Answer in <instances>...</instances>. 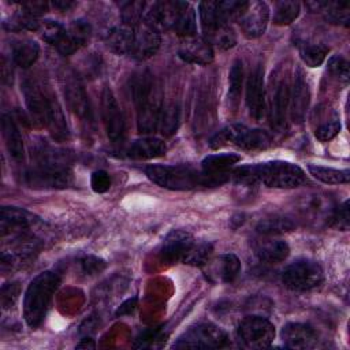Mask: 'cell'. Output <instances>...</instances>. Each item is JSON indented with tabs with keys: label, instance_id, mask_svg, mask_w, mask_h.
Segmentation results:
<instances>
[{
	"label": "cell",
	"instance_id": "obj_19",
	"mask_svg": "<svg viewBox=\"0 0 350 350\" xmlns=\"http://www.w3.org/2000/svg\"><path fill=\"white\" fill-rule=\"evenodd\" d=\"M310 103V92L304 71L297 70L294 75L293 89L290 90V116L294 123H302Z\"/></svg>",
	"mask_w": 350,
	"mask_h": 350
},
{
	"label": "cell",
	"instance_id": "obj_12",
	"mask_svg": "<svg viewBox=\"0 0 350 350\" xmlns=\"http://www.w3.org/2000/svg\"><path fill=\"white\" fill-rule=\"evenodd\" d=\"M101 118L111 141L119 142L124 137V119L120 107L108 86H104L101 92Z\"/></svg>",
	"mask_w": 350,
	"mask_h": 350
},
{
	"label": "cell",
	"instance_id": "obj_8",
	"mask_svg": "<svg viewBox=\"0 0 350 350\" xmlns=\"http://www.w3.org/2000/svg\"><path fill=\"white\" fill-rule=\"evenodd\" d=\"M22 92H23L25 101L31 119L38 126L45 127L46 118H48L55 94L49 89L42 88V85L38 81L31 78H26L23 81Z\"/></svg>",
	"mask_w": 350,
	"mask_h": 350
},
{
	"label": "cell",
	"instance_id": "obj_42",
	"mask_svg": "<svg viewBox=\"0 0 350 350\" xmlns=\"http://www.w3.org/2000/svg\"><path fill=\"white\" fill-rule=\"evenodd\" d=\"M174 31L178 33L179 36H183L186 38L194 37L197 31V25H196V12L189 5L180 15L179 21L176 22Z\"/></svg>",
	"mask_w": 350,
	"mask_h": 350
},
{
	"label": "cell",
	"instance_id": "obj_20",
	"mask_svg": "<svg viewBox=\"0 0 350 350\" xmlns=\"http://www.w3.org/2000/svg\"><path fill=\"white\" fill-rule=\"evenodd\" d=\"M282 339L288 349L306 350L314 347L317 343V334L308 324L288 323L282 329Z\"/></svg>",
	"mask_w": 350,
	"mask_h": 350
},
{
	"label": "cell",
	"instance_id": "obj_3",
	"mask_svg": "<svg viewBox=\"0 0 350 350\" xmlns=\"http://www.w3.org/2000/svg\"><path fill=\"white\" fill-rule=\"evenodd\" d=\"M144 171L153 183L168 190H191L200 186H216L227 179V175H208L186 164H152L145 167Z\"/></svg>",
	"mask_w": 350,
	"mask_h": 350
},
{
	"label": "cell",
	"instance_id": "obj_2",
	"mask_svg": "<svg viewBox=\"0 0 350 350\" xmlns=\"http://www.w3.org/2000/svg\"><path fill=\"white\" fill-rule=\"evenodd\" d=\"M131 96L137 107V129L141 134L157 130L161 116V98L153 75L148 71L137 72L131 79Z\"/></svg>",
	"mask_w": 350,
	"mask_h": 350
},
{
	"label": "cell",
	"instance_id": "obj_38",
	"mask_svg": "<svg viewBox=\"0 0 350 350\" xmlns=\"http://www.w3.org/2000/svg\"><path fill=\"white\" fill-rule=\"evenodd\" d=\"M301 11V5L298 1H278L273 8V23L279 26L290 25L294 22Z\"/></svg>",
	"mask_w": 350,
	"mask_h": 350
},
{
	"label": "cell",
	"instance_id": "obj_22",
	"mask_svg": "<svg viewBox=\"0 0 350 350\" xmlns=\"http://www.w3.org/2000/svg\"><path fill=\"white\" fill-rule=\"evenodd\" d=\"M179 57L187 63L206 66L213 60L212 45L204 38H186L179 46Z\"/></svg>",
	"mask_w": 350,
	"mask_h": 350
},
{
	"label": "cell",
	"instance_id": "obj_28",
	"mask_svg": "<svg viewBox=\"0 0 350 350\" xmlns=\"http://www.w3.org/2000/svg\"><path fill=\"white\" fill-rule=\"evenodd\" d=\"M256 254L261 261L268 264H278L287 258L290 247L284 241L280 239H264L260 241L256 247Z\"/></svg>",
	"mask_w": 350,
	"mask_h": 350
},
{
	"label": "cell",
	"instance_id": "obj_4",
	"mask_svg": "<svg viewBox=\"0 0 350 350\" xmlns=\"http://www.w3.org/2000/svg\"><path fill=\"white\" fill-rule=\"evenodd\" d=\"M59 284V275L45 271L37 275L27 286L23 298V317L30 328L34 329L44 321Z\"/></svg>",
	"mask_w": 350,
	"mask_h": 350
},
{
	"label": "cell",
	"instance_id": "obj_25",
	"mask_svg": "<svg viewBox=\"0 0 350 350\" xmlns=\"http://www.w3.org/2000/svg\"><path fill=\"white\" fill-rule=\"evenodd\" d=\"M134 27L135 25H130L123 21L120 25L112 27L105 38L108 48L118 55L131 53L134 44Z\"/></svg>",
	"mask_w": 350,
	"mask_h": 350
},
{
	"label": "cell",
	"instance_id": "obj_43",
	"mask_svg": "<svg viewBox=\"0 0 350 350\" xmlns=\"http://www.w3.org/2000/svg\"><path fill=\"white\" fill-rule=\"evenodd\" d=\"M340 130V122H339V118L336 115H334L332 118L327 119L325 122L320 123L316 130H314V135L319 141H329L332 139Z\"/></svg>",
	"mask_w": 350,
	"mask_h": 350
},
{
	"label": "cell",
	"instance_id": "obj_17",
	"mask_svg": "<svg viewBox=\"0 0 350 350\" xmlns=\"http://www.w3.org/2000/svg\"><path fill=\"white\" fill-rule=\"evenodd\" d=\"M246 104L249 115L260 120L265 112V90H264V68L257 64L250 72L246 82Z\"/></svg>",
	"mask_w": 350,
	"mask_h": 350
},
{
	"label": "cell",
	"instance_id": "obj_33",
	"mask_svg": "<svg viewBox=\"0 0 350 350\" xmlns=\"http://www.w3.org/2000/svg\"><path fill=\"white\" fill-rule=\"evenodd\" d=\"M308 171L317 180H321V182L328 183V185L347 183L349 179H350V171L349 170H336V168H331V167L309 164Z\"/></svg>",
	"mask_w": 350,
	"mask_h": 350
},
{
	"label": "cell",
	"instance_id": "obj_13",
	"mask_svg": "<svg viewBox=\"0 0 350 350\" xmlns=\"http://www.w3.org/2000/svg\"><path fill=\"white\" fill-rule=\"evenodd\" d=\"M269 19V8L264 1H246L238 22L247 38H257L264 34Z\"/></svg>",
	"mask_w": 350,
	"mask_h": 350
},
{
	"label": "cell",
	"instance_id": "obj_48",
	"mask_svg": "<svg viewBox=\"0 0 350 350\" xmlns=\"http://www.w3.org/2000/svg\"><path fill=\"white\" fill-rule=\"evenodd\" d=\"M19 294V284L18 283H7L1 288V306L4 309L11 308Z\"/></svg>",
	"mask_w": 350,
	"mask_h": 350
},
{
	"label": "cell",
	"instance_id": "obj_44",
	"mask_svg": "<svg viewBox=\"0 0 350 350\" xmlns=\"http://www.w3.org/2000/svg\"><path fill=\"white\" fill-rule=\"evenodd\" d=\"M327 224L334 227V228L342 230V231L349 230L350 215H349V201L347 200L342 205L335 206V209H334V212H332Z\"/></svg>",
	"mask_w": 350,
	"mask_h": 350
},
{
	"label": "cell",
	"instance_id": "obj_49",
	"mask_svg": "<svg viewBox=\"0 0 350 350\" xmlns=\"http://www.w3.org/2000/svg\"><path fill=\"white\" fill-rule=\"evenodd\" d=\"M22 8L25 10V14L36 18L46 11L48 4L44 1H26V3H22Z\"/></svg>",
	"mask_w": 350,
	"mask_h": 350
},
{
	"label": "cell",
	"instance_id": "obj_29",
	"mask_svg": "<svg viewBox=\"0 0 350 350\" xmlns=\"http://www.w3.org/2000/svg\"><path fill=\"white\" fill-rule=\"evenodd\" d=\"M312 11L320 12L331 23L347 25L349 21V5L338 1H310L306 4Z\"/></svg>",
	"mask_w": 350,
	"mask_h": 350
},
{
	"label": "cell",
	"instance_id": "obj_24",
	"mask_svg": "<svg viewBox=\"0 0 350 350\" xmlns=\"http://www.w3.org/2000/svg\"><path fill=\"white\" fill-rule=\"evenodd\" d=\"M239 271H241L239 258L232 253H227V254L219 256L209 264L206 275L212 280L231 283L235 280Z\"/></svg>",
	"mask_w": 350,
	"mask_h": 350
},
{
	"label": "cell",
	"instance_id": "obj_50",
	"mask_svg": "<svg viewBox=\"0 0 350 350\" xmlns=\"http://www.w3.org/2000/svg\"><path fill=\"white\" fill-rule=\"evenodd\" d=\"M135 304H137V298L134 297V298H130V299H127L124 304H122V306L118 309V312H116V314L119 316H122V314H129V313H131L133 310H134V308H135Z\"/></svg>",
	"mask_w": 350,
	"mask_h": 350
},
{
	"label": "cell",
	"instance_id": "obj_37",
	"mask_svg": "<svg viewBox=\"0 0 350 350\" xmlns=\"http://www.w3.org/2000/svg\"><path fill=\"white\" fill-rule=\"evenodd\" d=\"M242 83H243V67H242V62L237 59L232 63L228 74V101L234 108L239 103Z\"/></svg>",
	"mask_w": 350,
	"mask_h": 350
},
{
	"label": "cell",
	"instance_id": "obj_35",
	"mask_svg": "<svg viewBox=\"0 0 350 350\" xmlns=\"http://www.w3.org/2000/svg\"><path fill=\"white\" fill-rule=\"evenodd\" d=\"M180 122V107L178 103H170L161 109L160 129L163 135L171 137L176 133Z\"/></svg>",
	"mask_w": 350,
	"mask_h": 350
},
{
	"label": "cell",
	"instance_id": "obj_36",
	"mask_svg": "<svg viewBox=\"0 0 350 350\" xmlns=\"http://www.w3.org/2000/svg\"><path fill=\"white\" fill-rule=\"evenodd\" d=\"M328 48L324 44L316 42H305L299 45V55L304 63L309 67H319L323 64L328 55Z\"/></svg>",
	"mask_w": 350,
	"mask_h": 350
},
{
	"label": "cell",
	"instance_id": "obj_6",
	"mask_svg": "<svg viewBox=\"0 0 350 350\" xmlns=\"http://www.w3.org/2000/svg\"><path fill=\"white\" fill-rule=\"evenodd\" d=\"M22 179L33 189H64L71 183V171L63 163L41 161L23 171Z\"/></svg>",
	"mask_w": 350,
	"mask_h": 350
},
{
	"label": "cell",
	"instance_id": "obj_45",
	"mask_svg": "<svg viewBox=\"0 0 350 350\" xmlns=\"http://www.w3.org/2000/svg\"><path fill=\"white\" fill-rule=\"evenodd\" d=\"M328 70L339 81H342V82H347L349 81V75H350L349 63H347V60L343 56L335 55V56L329 57V60H328Z\"/></svg>",
	"mask_w": 350,
	"mask_h": 350
},
{
	"label": "cell",
	"instance_id": "obj_40",
	"mask_svg": "<svg viewBox=\"0 0 350 350\" xmlns=\"http://www.w3.org/2000/svg\"><path fill=\"white\" fill-rule=\"evenodd\" d=\"M67 33H68L71 41L75 44V46L81 48L89 41L90 34H92V26L89 22H86L83 19H77L70 23Z\"/></svg>",
	"mask_w": 350,
	"mask_h": 350
},
{
	"label": "cell",
	"instance_id": "obj_39",
	"mask_svg": "<svg viewBox=\"0 0 350 350\" xmlns=\"http://www.w3.org/2000/svg\"><path fill=\"white\" fill-rule=\"evenodd\" d=\"M293 228H294V223L290 219L280 217V216L262 219L256 227L257 232L262 235H276V234L291 231Z\"/></svg>",
	"mask_w": 350,
	"mask_h": 350
},
{
	"label": "cell",
	"instance_id": "obj_23",
	"mask_svg": "<svg viewBox=\"0 0 350 350\" xmlns=\"http://www.w3.org/2000/svg\"><path fill=\"white\" fill-rule=\"evenodd\" d=\"M40 30H41V36L42 38L56 46V49L62 53V55H71L74 53L78 48L75 46V44L71 41L68 33H67V29L56 22V21H44L41 22V26H40Z\"/></svg>",
	"mask_w": 350,
	"mask_h": 350
},
{
	"label": "cell",
	"instance_id": "obj_51",
	"mask_svg": "<svg viewBox=\"0 0 350 350\" xmlns=\"http://www.w3.org/2000/svg\"><path fill=\"white\" fill-rule=\"evenodd\" d=\"M7 62L5 59H3V63H1V77H3V82H7V83H11L12 82V70L7 67Z\"/></svg>",
	"mask_w": 350,
	"mask_h": 350
},
{
	"label": "cell",
	"instance_id": "obj_15",
	"mask_svg": "<svg viewBox=\"0 0 350 350\" xmlns=\"http://www.w3.org/2000/svg\"><path fill=\"white\" fill-rule=\"evenodd\" d=\"M38 217L33 213L16 208V206H3L0 213V228L1 237L26 234L31 227L38 223Z\"/></svg>",
	"mask_w": 350,
	"mask_h": 350
},
{
	"label": "cell",
	"instance_id": "obj_1",
	"mask_svg": "<svg viewBox=\"0 0 350 350\" xmlns=\"http://www.w3.org/2000/svg\"><path fill=\"white\" fill-rule=\"evenodd\" d=\"M239 182L262 183L267 187L291 189L301 186L306 176L301 167L282 160L239 167L234 171Z\"/></svg>",
	"mask_w": 350,
	"mask_h": 350
},
{
	"label": "cell",
	"instance_id": "obj_14",
	"mask_svg": "<svg viewBox=\"0 0 350 350\" xmlns=\"http://www.w3.org/2000/svg\"><path fill=\"white\" fill-rule=\"evenodd\" d=\"M159 46V29L146 18H142L134 27V44L130 55L137 60H145L153 56L157 52Z\"/></svg>",
	"mask_w": 350,
	"mask_h": 350
},
{
	"label": "cell",
	"instance_id": "obj_53",
	"mask_svg": "<svg viewBox=\"0 0 350 350\" xmlns=\"http://www.w3.org/2000/svg\"><path fill=\"white\" fill-rule=\"evenodd\" d=\"M72 4L74 3H71V1H53V7L55 8H57V10H60V11H66V10H68L70 7H72Z\"/></svg>",
	"mask_w": 350,
	"mask_h": 350
},
{
	"label": "cell",
	"instance_id": "obj_26",
	"mask_svg": "<svg viewBox=\"0 0 350 350\" xmlns=\"http://www.w3.org/2000/svg\"><path fill=\"white\" fill-rule=\"evenodd\" d=\"M1 130H3V137H4L5 146L10 156L15 161H22L25 157L23 141L19 133V129L15 124V120L11 118V115L1 116Z\"/></svg>",
	"mask_w": 350,
	"mask_h": 350
},
{
	"label": "cell",
	"instance_id": "obj_46",
	"mask_svg": "<svg viewBox=\"0 0 350 350\" xmlns=\"http://www.w3.org/2000/svg\"><path fill=\"white\" fill-rule=\"evenodd\" d=\"M78 264H79V267H81V269L85 275H96V273L101 272L105 268L104 260H101L96 256H92V254L81 257Z\"/></svg>",
	"mask_w": 350,
	"mask_h": 350
},
{
	"label": "cell",
	"instance_id": "obj_18",
	"mask_svg": "<svg viewBox=\"0 0 350 350\" xmlns=\"http://www.w3.org/2000/svg\"><path fill=\"white\" fill-rule=\"evenodd\" d=\"M189 7L185 1H156L150 11L146 14V19L152 22L157 29H172L179 21L182 12Z\"/></svg>",
	"mask_w": 350,
	"mask_h": 350
},
{
	"label": "cell",
	"instance_id": "obj_32",
	"mask_svg": "<svg viewBox=\"0 0 350 350\" xmlns=\"http://www.w3.org/2000/svg\"><path fill=\"white\" fill-rule=\"evenodd\" d=\"M40 48L36 41L22 40L12 45V60L22 68H29L38 59Z\"/></svg>",
	"mask_w": 350,
	"mask_h": 350
},
{
	"label": "cell",
	"instance_id": "obj_7",
	"mask_svg": "<svg viewBox=\"0 0 350 350\" xmlns=\"http://www.w3.org/2000/svg\"><path fill=\"white\" fill-rule=\"evenodd\" d=\"M324 273L321 267L312 260L301 258L287 265L282 273L284 286L295 291H308L321 284Z\"/></svg>",
	"mask_w": 350,
	"mask_h": 350
},
{
	"label": "cell",
	"instance_id": "obj_30",
	"mask_svg": "<svg viewBox=\"0 0 350 350\" xmlns=\"http://www.w3.org/2000/svg\"><path fill=\"white\" fill-rule=\"evenodd\" d=\"M304 215L313 220H325L328 223L335 205L327 196H313L301 206Z\"/></svg>",
	"mask_w": 350,
	"mask_h": 350
},
{
	"label": "cell",
	"instance_id": "obj_21",
	"mask_svg": "<svg viewBox=\"0 0 350 350\" xmlns=\"http://www.w3.org/2000/svg\"><path fill=\"white\" fill-rule=\"evenodd\" d=\"M271 123L272 127L280 130L286 124L287 111L290 105V88L286 78L276 82L271 96Z\"/></svg>",
	"mask_w": 350,
	"mask_h": 350
},
{
	"label": "cell",
	"instance_id": "obj_31",
	"mask_svg": "<svg viewBox=\"0 0 350 350\" xmlns=\"http://www.w3.org/2000/svg\"><path fill=\"white\" fill-rule=\"evenodd\" d=\"M241 161V156L237 153H220L211 154L202 160V171L208 175H227V171Z\"/></svg>",
	"mask_w": 350,
	"mask_h": 350
},
{
	"label": "cell",
	"instance_id": "obj_11",
	"mask_svg": "<svg viewBox=\"0 0 350 350\" xmlns=\"http://www.w3.org/2000/svg\"><path fill=\"white\" fill-rule=\"evenodd\" d=\"M63 79V90L66 100L68 103L70 109L74 112L75 116H78L85 123L93 122V112L90 107V101L88 97V93L78 78V75L74 71H66L62 75Z\"/></svg>",
	"mask_w": 350,
	"mask_h": 350
},
{
	"label": "cell",
	"instance_id": "obj_52",
	"mask_svg": "<svg viewBox=\"0 0 350 350\" xmlns=\"http://www.w3.org/2000/svg\"><path fill=\"white\" fill-rule=\"evenodd\" d=\"M96 345H94V340L92 339V338H85V339H82L78 345H77V347L78 349H93Z\"/></svg>",
	"mask_w": 350,
	"mask_h": 350
},
{
	"label": "cell",
	"instance_id": "obj_41",
	"mask_svg": "<svg viewBox=\"0 0 350 350\" xmlns=\"http://www.w3.org/2000/svg\"><path fill=\"white\" fill-rule=\"evenodd\" d=\"M212 253V245L208 242H200L193 245V247L189 250L186 257L183 258V264L189 265H205L208 264L209 256Z\"/></svg>",
	"mask_w": 350,
	"mask_h": 350
},
{
	"label": "cell",
	"instance_id": "obj_5",
	"mask_svg": "<svg viewBox=\"0 0 350 350\" xmlns=\"http://www.w3.org/2000/svg\"><path fill=\"white\" fill-rule=\"evenodd\" d=\"M226 144H234L247 150L265 149L271 144V137L264 130L249 129L243 124H230L216 133L209 141V145L213 149Z\"/></svg>",
	"mask_w": 350,
	"mask_h": 350
},
{
	"label": "cell",
	"instance_id": "obj_10",
	"mask_svg": "<svg viewBox=\"0 0 350 350\" xmlns=\"http://www.w3.org/2000/svg\"><path fill=\"white\" fill-rule=\"evenodd\" d=\"M227 342L226 332L213 324H198L186 331L175 343L174 347H197V349H217Z\"/></svg>",
	"mask_w": 350,
	"mask_h": 350
},
{
	"label": "cell",
	"instance_id": "obj_34",
	"mask_svg": "<svg viewBox=\"0 0 350 350\" xmlns=\"http://www.w3.org/2000/svg\"><path fill=\"white\" fill-rule=\"evenodd\" d=\"M204 36H205V41H208L211 45H216L219 46L220 49H228V48H232L237 42V37L232 31V29L224 23V25H219V26H215L206 31H204Z\"/></svg>",
	"mask_w": 350,
	"mask_h": 350
},
{
	"label": "cell",
	"instance_id": "obj_16",
	"mask_svg": "<svg viewBox=\"0 0 350 350\" xmlns=\"http://www.w3.org/2000/svg\"><path fill=\"white\" fill-rule=\"evenodd\" d=\"M194 238L185 230H172L167 234L160 249V258L168 264L182 262L194 245Z\"/></svg>",
	"mask_w": 350,
	"mask_h": 350
},
{
	"label": "cell",
	"instance_id": "obj_9",
	"mask_svg": "<svg viewBox=\"0 0 350 350\" xmlns=\"http://www.w3.org/2000/svg\"><path fill=\"white\" fill-rule=\"evenodd\" d=\"M238 335L250 349H265L275 339L273 324L260 316L245 317L238 325Z\"/></svg>",
	"mask_w": 350,
	"mask_h": 350
},
{
	"label": "cell",
	"instance_id": "obj_47",
	"mask_svg": "<svg viewBox=\"0 0 350 350\" xmlns=\"http://www.w3.org/2000/svg\"><path fill=\"white\" fill-rule=\"evenodd\" d=\"M90 186L96 193H105L111 187V176L108 175V172L98 170L92 174Z\"/></svg>",
	"mask_w": 350,
	"mask_h": 350
},
{
	"label": "cell",
	"instance_id": "obj_27",
	"mask_svg": "<svg viewBox=\"0 0 350 350\" xmlns=\"http://www.w3.org/2000/svg\"><path fill=\"white\" fill-rule=\"evenodd\" d=\"M165 150L167 146L164 141L154 137H146L133 142L127 149V154L135 160H149L165 154Z\"/></svg>",
	"mask_w": 350,
	"mask_h": 350
}]
</instances>
